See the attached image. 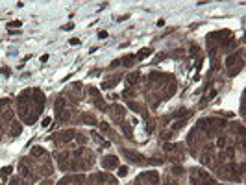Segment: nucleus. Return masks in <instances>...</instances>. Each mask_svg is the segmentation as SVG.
I'll use <instances>...</instances> for the list:
<instances>
[{
    "instance_id": "nucleus-1",
    "label": "nucleus",
    "mask_w": 246,
    "mask_h": 185,
    "mask_svg": "<svg viewBox=\"0 0 246 185\" xmlns=\"http://www.w3.org/2000/svg\"><path fill=\"white\" fill-rule=\"evenodd\" d=\"M115 165H117V157L115 156L104 157V161H102V167H104V169H113Z\"/></svg>"
},
{
    "instance_id": "nucleus-2",
    "label": "nucleus",
    "mask_w": 246,
    "mask_h": 185,
    "mask_svg": "<svg viewBox=\"0 0 246 185\" xmlns=\"http://www.w3.org/2000/svg\"><path fill=\"white\" fill-rule=\"evenodd\" d=\"M124 154H126V157L128 159H131V161H135V163H142L145 159H142L139 154H135V152H130V150H124Z\"/></svg>"
},
{
    "instance_id": "nucleus-3",
    "label": "nucleus",
    "mask_w": 246,
    "mask_h": 185,
    "mask_svg": "<svg viewBox=\"0 0 246 185\" xmlns=\"http://www.w3.org/2000/svg\"><path fill=\"white\" fill-rule=\"evenodd\" d=\"M133 61H135V56H124V57H122V65H124V67H131L133 65Z\"/></svg>"
},
{
    "instance_id": "nucleus-4",
    "label": "nucleus",
    "mask_w": 246,
    "mask_h": 185,
    "mask_svg": "<svg viewBox=\"0 0 246 185\" xmlns=\"http://www.w3.org/2000/svg\"><path fill=\"white\" fill-rule=\"evenodd\" d=\"M152 54V48H142L139 54H137V59H145V57H148Z\"/></svg>"
},
{
    "instance_id": "nucleus-5",
    "label": "nucleus",
    "mask_w": 246,
    "mask_h": 185,
    "mask_svg": "<svg viewBox=\"0 0 246 185\" xmlns=\"http://www.w3.org/2000/svg\"><path fill=\"white\" fill-rule=\"evenodd\" d=\"M32 154H33V156H43L45 150L41 148V146H33V148H32Z\"/></svg>"
},
{
    "instance_id": "nucleus-6",
    "label": "nucleus",
    "mask_w": 246,
    "mask_h": 185,
    "mask_svg": "<svg viewBox=\"0 0 246 185\" xmlns=\"http://www.w3.org/2000/svg\"><path fill=\"white\" fill-rule=\"evenodd\" d=\"M174 148H176V145H172V142H165V145H163V150H167V152H170Z\"/></svg>"
},
{
    "instance_id": "nucleus-7",
    "label": "nucleus",
    "mask_w": 246,
    "mask_h": 185,
    "mask_svg": "<svg viewBox=\"0 0 246 185\" xmlns=\"http://www.w3.org/2000/svg\"><path fill=\"white\" fill-rule=\"evenodd\" d=\"M117 174H118V176H126V174H128V167H120V169L117 170Z\"/></svg>"
},
{
    "instance_id": "nucleus-8",
    "label": "nucleus",
    "mask_w": 246,
    "mask_h": 185,
    "mask_svg": "<svg viewBox=\"0 0 246 185\" xmlns=\"http://www.w3.org/2000/svg\"><path fill=\"white\" fill-rule=\"evenodd\" d=\"M135 81H137V74H130V76H128V83H130V85H133Z\"/></svg>"
},
{
    "instance_id": "nucleus-9",
    "label": "nucleus",
    "mask_w": 246,
    "mask_h": 185,
    "mask_svg": "<svg viewBox=\"0 0 246 185\" xmlns=\"http://www.w3.org/2000/svg\"><path fill=\"white\" fill-rule=\"evenodd\" d=\"M20 24H22V22H20V20H11V22H8V26H9V28H15V26L19 28Z\"/></svg>"
},
{
    "instance_id": "nucleus-10",
    "label": "nucleus",
    "mask_w": 246,
    "mask_h": 185,
    "mask_svg": "<svg viewBox=\"0 0 246 185\" xmlns=\"http://www.w3.org/2000/svg\"><path fill=\"white\" fill-rule=\"evenodd\" d=\"M217 145L222 148V146H226V139H224V137H218V142H217Z\"/></svg>"
},
{
    "instance_id": "nucleus-11",
    "label": "nucleus",
    "mask_w": 246,
    "mask_h": 185,
    "mask_svg": "<svg viewBox=\"0 0 246 185\" xmlns=\"http://www.w3.org/2000/svg\"><path fill=\"white\" fill-rule=\"evenodd\" d=\"M172 172L178 176V174H183V169H181V167H174V169H172Z\"/></svg>"
},
{
    "instance_id": "nucleus-12",
    "label": "nucleus",
    "mask_w": 246,
    "mask_h": 185,
    "mask_svg": "<svg viewBox=\"0 0 246 185\" xmlns=\"http://www.w3.org/2000/svg\"><path fill=\"white\" fill-rule=\"evenodd\" d=\"M98 37H100V39H106V37H107V32H104V30L98 32Z\"/></svg>"
},
{
    "instance_id": "nucleus-13",
    "label": "nucleus",
    "mask_w": 246,
    "mask_h": 185,
    "mask_svg": "<svg viewBox=\"0 0 246 185\" xmlns=\"http://www.w3.org/2000/svg\"><path fill=\"white\" fill-rule=\"evenodd\" d=\"M72 28H74V24H65V26H63V30H67V32L72 30Z\"/></svg>"
},
{
    "instance_id": "nucleus-14",
    "label": "nucleus",
    "mask_w": 246,
    "mask_h": 185,
    "mask_svg": "<svg viewBox=\"0 0 246 185\" xmlns=\"http://www.w3.org/2000/svg\"><path fill=\"white\" fill-rule=\"evenodd\" d=\"M48 124H50V118H48V117H46V118H45V120H43V126H45V128H46V126H48Z\"/></svg>"
},
{
    "instance_id": "nucleus-15",
    "label": "nucleus",
    "mask_w": 246,
    "mask_h": 185,
    "mask_svg": "<svg viewBox=\"0 0 246 185\" xmlns=\"http://www.w3.org/2000/svg\"><path fill=\"white\" fill-rule=\"evenodd\" d=\"M157 26H165V19H159L157 20Z\"/></svg>"
},
{
    "instance_id": "nucleus-16",
    "label": "nucleus",
    "mask_w": 246,
    "mask_h": 185,
    "mask_svg": "<svg viewBox=\"0 0 246 185\" xmlns=\"http://www.w3.org/2000/svg\"><path fill=\"white\" fill-rule=\"evenodd\" d=\"M41 61H43V63H45V61H48V54H45V56H41Z\"/></svg>"
}]
</instances>
